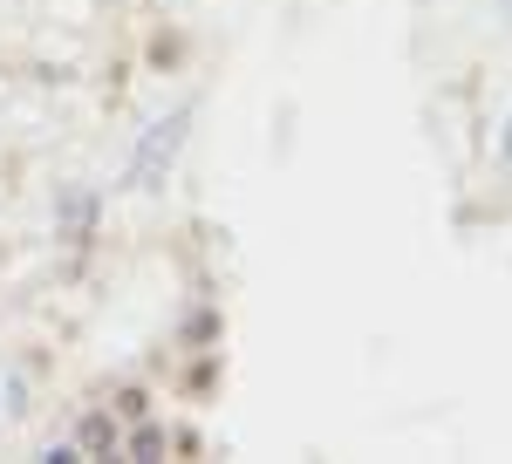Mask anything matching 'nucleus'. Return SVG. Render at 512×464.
Listing matches in <instances>:
<instances>
[{
	"instance_id": "6",
	"label": "nucleus",
	"mask_w": 512,
	"mask_h": 464,
	"mask_svg": "<svg viewBox=\"0 0 512 464\" xmlns=\"http://www.w3.org/2000/svg\"><path fill=\"white\" fill-rule=\"evenodd\" d=\"M212 383H219V348H198L192 369H185V389L192 396H212Z\"/></svg>"
},
{
	"instance_id": "7",
	"label": "nucleus",
	"mask_w": 512,
	"mask_h": 464,
	"mask_svg": "<svg viewBox=\"0 0 512 464\" xmlns=\"http://www.w3.org/2000/svg\"><path fill=\"white\" fill-rule=\"evenodd\" d=\"M171 458H205V430L178 424V430H171Z\"/></svg>"
},
{
	"instance_id": "5",
	"label": "nucleus",
	"mask_w": 512,
	"mask_h": 464,
	"mask_svg": "<svg viewBox=\"0 0 512 464\" xmlns=\"http://www.w3.org/2000/svg\"><path fill=\"white\" fill-rule=\"evenodd\" d=\"M110 410H117L123 424H137V417H151V410H158V396H151L144 383H117V389H110Z\"/></svg>"
},
{
	"instance_id": "3",
	"label": "nucleus",
	"mask_w": 512,
	"mask_h": 464,
	"mask_svg": "<svg viewBox=\"0 0 512 464\" xmlns=\"http://www.w3.org/2000/svg\"><path fill=\"white\" fill-rule=\"evenodd\" d=\"M185 123H192V110H178V116H164V123H158L151 151H137V185H158V178H164V164H171V151L185 144Z\"/></svg>"
},
{
	"instance_id": "8",
	"label": "nucleus",
	"mask_w": 512,
	"mask_h": 464,
	"mask_svg": "<svg viewBox=\"0 0 512 464\" xmlns=\"http://www.w3.org/2000/svg\"><path fill=\"white\" fill-rule=\"evenodd\" d=\"M506 164H512V123H506Z\"/></svg>"
},
{
	"instance_id": "1",
	"label": "nucleus",
	"mask_w": 512,
	"mask_h": 464,
	"mask_svg": "<svg viewBox=\"0 0 512 464\" xmlns=\"http://www.w3.org/2000/svg\"><path fill=\"white\" fill-rule=\"evenodd\" d=\"M69 437H76L82 458H103V464H110V458L123 451V417L110 410V403H89V410L76 417V430H69Z\"/></svg>"
},
{
	"instance_id": "2",
	"label": "nucleus",
	"mask_w": 512,
	"mask_h": 464,
	"mask_svg": "<svg viewBox=\"0 0 512 464\" xmlns=\"http://www.w3.org/2000/svg\"><path fill=\"white\" fill-rule=\"evenodd\" d=\"M117 458L164 464V458H171V424H158V410H151V417H137V424H123V451H117Z\"/></svg>"
},
{
	"instance_id": "4",
	"label": "nucleus",
	"mask_w": 512,
	"mask_h": 464,
	"mask_svg": "<svg viewBox=\"0 0 512 464\" xmlns=\"http://www.w3.org/2000/svg\"><path fill=\"white\" fill-rule=\"evenodd\" d=\"M219 335H226V321H219V308H192L185 314V348H219Z\"/></svg>"
}]
</instances>
